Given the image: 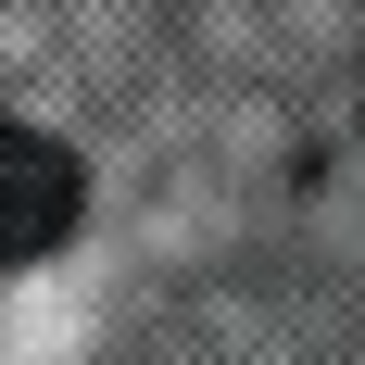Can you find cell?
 I'll list each match as a JSON object with an SVG mask.
<instances>
[{"mask_svg":"<svg viewBox=\"0 0 365 365\" xmlns=\"http://www.w3.org/2000/svg\"><path fill=\"white\" fill-rule=\"evenodd\" d=\"M76 202H88L76 151L51 139V126H13V113H0V277L38 264V252H63V240H76Z\"/></svg>","mask_w":365,"mask_h":365,"instance_id":"1","label":"cell"}]
</instances>
